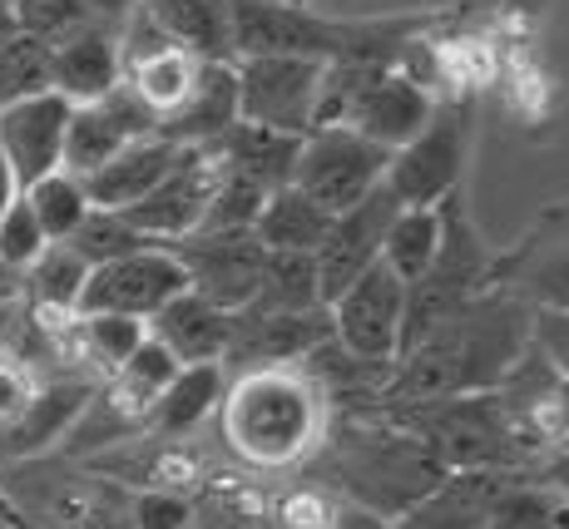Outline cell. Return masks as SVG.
I'll use <instances>...</instances> for the list:
<instances>
[{
  "label": "cell",
  "instance_id": "1",
  "mask_svg": "<svg viewBox=\"0 0 569 529\" xmlns=\"http://www.w3.org/2000/svg\"><path fill=\"white\" fill-rule=\"evenodd\" d=\"M525 347H530V307L506 288L480 292L470 307L401 351L381 391V416H407L451 396L496 391L525 357Z\"/></svg>",
  "mask_w": 569,
  "mask_h": 529
},
{
  "label": "cell",
  "instance_id": "2",
  "mask_svg": "<svg viewBox=\"0 0 569 529\" xmlns=\"http://www.w3.org/2000/svg\"><path fill=\"white\" fill-rule=\"evenodd\" d=\"M213 421L228 456L248 470H292L327 446L332 406L302 367H262L228 377Z\"/></svg>",
  "mask_w": 569,
  "mask_h": 529
},
{
  "label": "cell",
  "instance_id": "3",
  "mask_svg": "<svg viewBox=\"0 0 569 529\" xmlns=\"http://www.w3.org/2000/svg\"><path fill=\"white\" fill-rule=\"evenodd\" d=\"M327 446L337 450V476H342L337 495L381 525H401L446 476L431 446L381 411L347 416L342 431H327Z\"/></svg>",
  "mask_w": 569,
  "mask_h": 529
},
{
  "label": "cell",
  "instance_id": "4",
  "mask_svg": "<svg viewBox=\"0 0 569 529\" xmlns=\"http://www.w3.org/2000/svg\"><path fill=\"white\" fill-rule=\"evenodd\" d=\"M490 288H500L496 282V248L480 238L466 189H456L441 203V248H436V262L421 272V282L407 288L401 351L416 347L426 332H436L446 317H456L461 307H470Z\"/></svg>",
  "mask_w": 569,
  "mask_h": 529
},
{
  "label": "cell",
  "instance_id": "5",
  "mask_svg": "<svg viewBox=\"0 0 569 529\" xmlns=\"http://www.w3.org/2000/svg\"><path fill=\"white\" fill-rule=\"evenodd\" d=\"M391 421L411 426L431 446V456L441 460V470H530L496 391L431 401L421 411L391 416Z\"/></svg>",
  "mask_w": 569,
  "mask_h": 529
},
{
  "label": "cell",
  "instance_id": "6",
  "mask_svg": "<svg viewBox=\"0 0 569 529\" xmlns=\"http://www.w3.org/2000/svg\"><path fill=\"white\" fill-rule=\"evenodd\" d=\"M470 134H476V104L470 99H441L426 129L401 144L387 163V193L401 208H441L456 189H466Z\"/></svg>",
  "mask_w": 569,
  "mask_h": 529
},
{
  "label": "cell",
  "instance_id": "7",
  "mask_svg": "<svg viewBox=\"0 0 569 529\" xmlns=\"http://www.w3.org/2000/svg\"><path fill=\"white\" fill-rule=\"evenodd\" d=\"M238 74V124H262L278 134H312L317 94H322V60L308 54H253L233 60Z\"/></svg>",
  "mask_w": 569,
  "mask_h": 529
},
{
  "label": "cell",
  "instance_id": "8",
  "mask_svg": "<svg viewBox=\"0 0 569 529\" xmlns=\"http://www.w3.org/2000/svg\"><path fill=\"white\" fill-rule=\"evenodd\" d=\"M387 163L391 153L352 129H312V134H302L298 163H292V189H302L317 208L337 218L381 189Z\"/></svg>",
  "mask_w": 569,
  "mask_h": 529
},
{
  "label": "cell",
  "instance_id": "9",
  "mask_svg": "<svg viewBox=\"0 0 569 529\" xmlns=\"http://www.w3.org/2000/svg\"><path fill=\"white\" fill-rule=\"evenodd\" d=\"M218 183H223V153H218V144L179 149V159H173V169L159 179V189L149 198H139L134 208H124V218L139 238L169 248V242L203 228Z\"/></svg>",
  "mask_w": 569,
  "mask_h": 529
},
{
  "label": "cell",
  "instance_id": "10",
  "mask_svg": "<svg viewBox=\"0 0 569 529\" xmlns=\"http://www.w3.org/2000/svg\"><path fill=\"white\" fill-rule=\"evenodd\" d=\"M332 341L357 361L397 367L401 357V322H407V288L381 262H371L332 307Z\"/></svg>",
  "mask_w": 569,
  "mask_h": 529
},
{
  "label": "cell",
  "instance_id": "11",
  "mask_svg": "<svg viewBox=\"0 0 569 529\" xmlns=\"http://www.w3.org/2000/svg\"><path fill=\"white\" fill-rule=\"evenodd\" d=\"M169 252L179 258L183 278H189V292L223 307L228 317L253 302V292L262 282V262H268V248L258 242L253 228H238V233H213V228H203V233L169 242Z\"/></svg>",
  "mask_w": 569,
  "mask_h": 529
},
{
  "label": "cell",
  "instance_id": "12",
  "mask_svg": "<svg viewBox=\"0 0 569 529\" xmlns=\"http://www.w3.org/2000/svg\"><path fill=\"white\" fill-rule=\"evenodd\" d=\"M496 282L530 312H569V198L545 208L516 248L496 252Z\"/></svg>",
  "mask_w": 569,
  "mask_h": 529
},
{
  "label": "cell",
  "instance_id": "13",
  "mask_svg": "<svg viewBox=\"0 0 569 529\" xmlns=\"http://www.w3.org/2000/svg\"><path fill=\"white\" fill-rule=\"evenodd\" d=\"M179 292H189L179 258L169 248H159V242H149V248L129 252V258L90 268L80 312H114V317H134V322L149 327V317H159Z\"/></svg>",
  "mask_w": 569,
  "mask_h": 529
},
{
  "label": "cell",
  "instance_id": "14",
  "mask_svg": "<svg viewBox=\"0 0 569 529\" xmlns=\"http://www.w3.org/2000/svg\"><path fill=\"white\" fill-rule=\"evenodd\" d=\"M332 341V312H238L228 332L223 371H262V367H302L317 347Z\"/></svg>",
  "mask_w": 569,
  "mask_h": 529
},
{
  "label": "cell",
  "instance_id": "15",
  "mask_svg": "<svg viewBox=\"0 0 569 529\" xmlns=\"http://www.w3.org/2000/svg\"><path fill=\"white\" fill-rule=\"evenodd\" d=\"M397 198L387 193V183H381L377 193H367L362 203H352L347 213L332 218V228H327L322 248L312 252L317 262V288H322V307H332L337 297L352 288L357 278L371 268V262H381V238H387L391 218H397Z\"/></svg>",
  "mask_w": 569,
  "mask_h": 529
},
{
  "label": "cell",
  "instance_id": "16",
  "mask_svg": "<svg viewBox=\"0 0 569 529\" xmlns=\"http://www.w3.org/2000/svg\"><path fill=\"white\" fill-rule=\"evenodd\" d=\"M70 109L74 104H64L54 90L0 109V163L10 169L20 193L64 169V124H70Z\"/></svg>",
  "mask_w": 569,
  "mask_h": 529
},
{
  "label": "cell",
  "instance_id": "17",
  "mask_svg": "<svg viewBox=\"0 0 569 529\" xmlns=\"http://www.w3.org/2000/svg\"><path fill=\"white\" fill-rule=\"evenodd\" d=\"M124 80V64H119V30L104 20H90L74 36L54 40L50 46V90L64 104H94L104 99L114 84Z\"/></svg>",
  "mask_w": 569,
  "mask_h": 529
},
{
  "label": "cell",
  "instance_id": "18",
  "mask_svg": "<svg viewBox=\"0 0 569 529\" xmlns=\"http://www.w3.org/2000/svg\"><path fill=\"white\" fill-rule=\"evenodd\" d=\"M233 317L203 302L199 292H179L159 317H149V337L169 351L179 367H223Z\"/></svg>",
  "mask_w": 569,
  "mask_h": 529
},
{
  "label": "cell",
  "instance_id": "19",
  "mask_svg": "<svg viewBox=\"0 0 569 529\" xmlns=\"http://www.w3.org/2000/svg\"><path fill=\"white\" fill-rule=\"evenodd\" d=\"M516 470H446L397 529H490V505Z\"/></svg>",
  "mask_w": 569,
  "mask_h": 529
},
{
  "label": "cell",
  "instance_id": "20",
  "mask_svg": "<svg viewBox=\"0 0 569 529\" xmlns=\"http://www.w3.org/2000/svg\"><path fill=\"white\" fill-rule=\"evenodd\" d=\"M238 124V74H233V60H208L193 94L173 109L169 119L159 124V139L179 149H193V144H218L228 129Z\"/></svg>",
  "mask_w": 569,
  "mask_h": 529
},
{
  "label": "cell",
  "instance_id": "21",
  "mask_svg": "<svg viewBox=\"0 0 569 529\" xmlns=\"http://www.w3.org/2000/svg\"><path fill=\"white\" fill-rule=\"evenodd\" d=\"M173 159H179V144H169V139H159V134L124 144L100 173H90V179H84L90 208H109V213L134 208L139 198H149L159 189V179L173 169Z\"/></svg>",
  "mask_w": 569,
  "mask_h": 529
},
{
  "label": "cell",
  "instance_id": "22",
  "mask_svg": "<svg viewBox=\"0 0 569 529\" xmlns=\"http://www.w3.org/2000/svg\"><path fill=\"white\" fill-rule=\"evenodd\" d=\"M228 391V371L223 367H183L179 377L169 381V391L154 401L144 431L154 440H183L193 436L203 421H213L218 406H223Z\"/></svg>",
  "mask_w": 569,
  "mask_h": 529
},
{
  "label": "cell",
  "instance_id": "23",
  "mask_svg": "<svg viewBox=\"0 0 569 529\" xmlns=\"http://www.w3.org/2000/svg\"><path fill=\"white\" fill-rule=\"evenodd\" d=\"M154 26L199 60H233L228 46V0H144Z\"/></svg>",
  "mask_w": 569,
  "mask_h": 529
},
{
  "label": "cell",
  "instance_id": "24",
  "mask_svg": "<svg viewBox=\"0 0 569 529\" xmlns=\"http://www.w3.org/2000/svg\"><path fill=\"white\" fill-rule=\"evenodd\" d=\"M327 228H332V213L327 208H317L302 189H272L268 203H262L253 233L268 252H317L327 238Z\"/></svg>",
  "mask_w": 569,
  "mask_h": 529
},
{
  "label": "cell",
  "instance_id": "25",
  "mask_svg": "<svg viewBox=\"0 0 569 529\" xmlns=\"http://www.w3.org/2000/svg\"><path fill=\"white\" fill-rule=\"evenodd\" d=\"M298 149H302V139L278 134V129H262V124H233L223 139H218V153H223L228 169L258 179L262 189H288Z\"/></svg>",
  "mask_w": 569,
  "mask_h": 529
},
{
  "label": "cell",
  "instance_id": "26",
  "mask_svg": "<svg viewBox=\"0 0 569 529\" xmlns=\"http://www.w3.org/2000/svg\"><path fill=\"white\" fill-rule=\"evenodd\" d=\"M203 64L199 54H189V50H179V46H163L154 54H144V60H134V64H124V84L134 90L139 99H144L149 109L159 114V124L173 114V109L183 104V99L193 94V84H199V74H203Z\"/></svg>",
  "mask_w": 569,
  "mask_h": 529
},
{
  "label": "cell",
  "instance_id": "27",
  "mask_svg": "<svg viewBox=\"0 0 569 529\" xmlns=\"http://www.w3.org/2000/svg\"><path fill=\"white\" fill-rule=\"evenodd\" d=\"M490 529H569V500L540 470H516L490 505Z\"/></svg>",
  "mask_w": 569,
  "mask_h": 529
},
{
  "label": "cell",
  "instance_id": "28",
  "mask_svg": "<svg viewBox=\"0 0 569 529\" xmlns=\"http://www.w3.org/2000/svg\"><path fill=\"white\" fill-rule=\"evenodd\" d=\"M436 248H441V208H397L387 238H381V268L401 288H411L436 262Z\"/></svg>",
  "mask_w": 569,
  "mask_h": 529
},
{
  "label": "cell",
  "instance_id": "29",
  "mask_svg": "<svg viewBox=\"0 0 569 529\" xmlns=\"http://www.w3.org/2000/svg\"><path fill=\"white\" fill-rule=\"evenodd\" d=\"M124 144H134V139L124 134V124L109 114L100 99H94V104H74L70 124H64V173H74V179L84 183L90 173H100Z\"/></svg>",
  "mask_w": 569,
  "mask_h": 529
},
{
  "label": "cell",
  "instance_id": "30",
  "mask_svg": "<svg viewBox=\"0 0 569 529\" xmlns=\"http://www.w3.org/2000/svg\"><path fill=\"white\" fill-rule=\"evenodd\" d=\"M312 307H322L312 252H268L262 282H258L253 302H248L243 312H312Z\"/></svg>",
  "mask_w": 569,
  "mask_h": 529
},
{
  "label": "cell",
  "instance_id": "31",
  "mask_svg": "<svg viewBox=\"0 0 569 529\" xmlns=\"http://www.w3.org/2000/svg\"><path fill=\"white\" fill-rule=\"evenodd\" d=\"M84 282H90V262L70 242H50L26 268V288L36 297V312H80Z\"/></svg>",
  "mask_w": 569,
  "mask_h": 529
},
{
  "label": "cell",
  "instance_id": "32",
  "mask_svg": "<svg viewBox=\"0 0 569 529\" xmlns=\"http://www.w3.org/2000/svg\"><path fill=\"white\" fill-rule=\"evenodd\" d=\"M30 203V213H36L40 233H46L50 242H70L74 228L90 218V193H84V183L74 179V173H50V179L30 183L26 193H20Z\"/></svg>",
  "mask_w": 569,
  "mask_h": 529
},
{
  "label": "cell",
  "instance_id": "33",
  "mask_svg": "<svg viewBox=\"0 0 569 529\" xmlns=\"http://www.w3.org/2000/svg\"><path fill=\"white\" fill-rule=\"evenodd\" d=\"M144 337H149L144 322L114 317V312H80V322H74V341H80L84 361H94L104 377H114V371L139 351Z\"/></svg>",
  "mask_w": 569,
  "mask_h": 529
},
{
  "label": "cell",
  "instance_id": "34",
  "mask_svg": "<svg viewBox=\"0 0 569 529\" xmlns=\"http://www.w3.org/2000/svg\"><path fill=\"white\" fill-rule=\"evenodd\" d=\"M272 529H347L352 525V505L332 490V485H292L268 505Z\"/></svg>",
  "mask_w": 569,
  "mask_h": 529
},
{
  "label": "cell",
  "instance_id": "35",
  "mask_svg": "<svg viewBox=\"0 0 569 529\" xmlns=\"http://www.w3.org/2000/svg\"><path fill=\"white\" fill-rule=\"evenodd\" d=\"M50 90V46L30 36H10L0 46V109L6 104H20L30 94H46Z\"/></svg>",
  "mask_w": 569,
  "mask_h": 529
},
{
  "label": "cell",
  "instance_id": "36",
  "mask_svg": "<svg viewBox=\"0 0 569 529\" xmlns=\"http://www.w3.org/2000/svg\"><path fill=\"white\" fill-rule=\"evenodd\" d=\"M70 248L80 252L90 268H104V262L114 258H129V252L149 248V238H139L134 228H129L124 213H109V208H90V218H84L80 228H74Z\"/></svg>",
  "mask_w": 569,
  "mask_h": 529
},
{
  "label": "cell",
  "instance_id": "37",
  "mask_svg": "<svg viewBox=\"0 0 569 529\" xmlns=\"http://www.w3.org/2000/svg\"><path fill=\"white\" fill-rule=\"evenodd\" d=\"M268 193L272 189H262L258 179H248V173H238V169H228V163H223V183H218L203 228H213V233H238V228H253L258 213H262V203H268ZM203 228H199V233H203Z\"/></svg>",
  "mask_w": 569,
  "mask_h": 529
},
{
  "label": "cell",
  "instance_id": "38",
  "mask_svg": "<svg viewBox=\"0 0 569 529\" xmlns=\"http://www.w3.org/2000/svg\"><path fill=\"white\" fill-rule=\"evenodd\" d=\"M10 16H16V30L40 46H54V40L74 36L80 26H90V10L84 0H10Z\"/></svg>",
  "mask_w": 569,
  "mask_h": 529
},
{
  "label": "cell",
  "instance_id": "39",
  "mask_svg": "<svg viewBox=\"0 0 569 529\" xmlns=\"http://www.w3.org/2000/svg\"><path fill=\"white\" fill-rule=\"evenodd\" d=\"M46 248H50V238L40 233L30 203L16 198V203L6 208V218H0V272H26Z\"/></svg>",
  "mask_w": 569,
  "mask_h": 529
},
{
  "label": "cell",
  "instance_id": "40",
  "mask_svg": "<svg viewBox=\"0 0 569 529\" xmlns=\"http://www.w3.org/2000/svg\"><path fill=\"white\" fill-rule=\"evenodd\" d=\"M189 529H272L268 505H258L248 490H208L203 505H193Z\"/></svg>",
  "mask_w": 569,
  "mask_h": 529
},
{
  "label": "cell",
  "instance_id": "41",
  "mask_svg": "<svg viewBox=\"0 0 569 529\" xmlns=\"http://www.w3.org/2000/svg\"><path fill=\"white\" fill-rule=\"evenodd\" d=\"M36 396H40L36 371L16 357H0V426H6V431H16L20 416L36 406Z\"/></svg>",
  "mask_w": 569,
  "mask_h": 529
},
{
  "label": "cell",
  "instance_id": "42",
  "mask_svg": "<svg viewBox=\"0 0 569 529\" xmlns=\"http://www.w3.org/2000/svg\"><path fill=\"white\" fill-rule=\"evenodd\" d=\"M134 529H189L193 525V500L173 490H139L134 495Z\"/></svg>",
  "mask_w": 569,
  "mask_h": 529
},
{
  "label": "cell",
  "instance_id": "43",
  "mask_svg": "<svg viewBox=\"0 0 569 529\" xmlns=\"http://www.w3.org/2000/svg\"><path fill=\"white\" fill-rule=\"evenodd\" d=\"M530 347L569 377V312H530Z\"/></svg>",
  "mask_w": 569,
  "mask_h": 529
},
{
  "label": "cell",
  "instance_id": "44",
  "mask_svg": "<svg viewBox=\"0 0 569 529\" xmlns=\"http://www.w3.org/2000/svg\"><path fill=\"white\" fill-rule=\"evenodd\" d=\"M139 6H144V0H84V10H90L94 20H104V26H119V20Z\"/></svg>",
  "mask_w": 569,
  "mask_h": 529
},
{
  "label": "cell",
  "instance_id": "45",
  "mask_svg": "<svg viewBox=\"0 0 569 529\" xmlns=\"http://www.w3.org/2000/svg\"><path fill=\"white\" fill-rule=\"evenodd\" d=\"M540 476L560 485V490H565V500H569V450H560V456H550V460H545V466H540Z\"/></svg>",
  "mask_w": 569,
  "mask_h": 529
},
{
  "label": "cell",
  "instance_id": "46",
  "mask_svg": "<svg viewBox=\"0 0 569 529\" xmlns=\"http://www.w3.org/2000/svg\"><path fill=\"white\" fill-rule=\"evenodd\" d=\"M16 198H20V189H16V179H10V169H6V163H0V218H6V208H10V203H16Z\"/></svg>",
  "mask_w": 569,
  "mask_h": 529
},
{
  "label": "cell",
  "instance_id": "47",
  "mask_svg": "<svg viewBox=\"0 0 569 529\" xmlns=\"http://www.w3.org/2000/svg\"><path fill=\"white\" fill-rule=\"evenodd\" d=\"M0 525H6V529H26V520L16 515V505H10L6 495H0Z\"/></svg>",
  "mask_w": 569,
  "mask_h": 529
},
{
  "label": "cell",
  "instance_id": "48",
  "mask_svg": "<svg viewBox=\"0 0 569 529\" xmlns=\"http://www.w3.org/2000/svg\"><path fill=\"white\" fill-rule=\"evenodd\" d=\"M0 337H6V307H0Z\"/></svg>",
  "mask_w": 569,
  "mask_h": 529
},
{
  "label": "cell",
  "instance_id": "49",
  "mask_svg": "<svg viewBox=\"0 0 569 529\" xmlns=\"http://www.w3.org/2000/svg\"><path fill=\"white\" fill-rule=\"evenodd\" d=\"M288 6H312V0H288Z\"/></svg>",
  "mask_w": 569,
  "mask_h": 529
}]
</instances>
